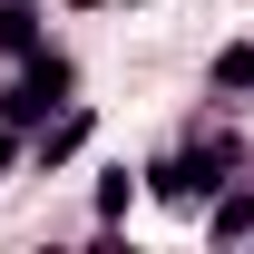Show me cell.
I'll list each match as a JSON object with an SVG mask.
<instances>
[{
	"instance_id": "obj_1",
	"label": "cell",
	"mask_w": 254,
	"mask_h": 254,
	"mask_svg": "<svg viewBox=\"0 0 254 254\" xmlns=\"http://www.w3.org/2000/svg\"><path fill=\"white\" fill-rule=\"evenodd\" d=\"M205 88H215V98H254V39H235V49L205 68Z\"/></svg>"
}]
</instances>
